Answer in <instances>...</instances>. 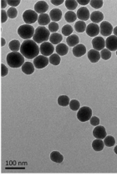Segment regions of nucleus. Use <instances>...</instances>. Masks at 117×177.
Here are the masks:
<instances>
[{
  "label": "nucleus",
  "instance_id": "41",
  "mask_svg": "<svg viewBox=\"0 0 117 177\" xmlns=\"http://www.w3.org/2000/svg\"><path fill=\"white\" fill-rule=\"evenodd\" d=\"M8 14H7V12H5L4 9H2L1 10V23L3 24V23H5L8 19Z\"/></svg>",
  "mask_w": 117,
  "mask_h": 177
},
{
  "label": "nucleus",
  "instance_id": "33",
  "mask_svg": "<svg viewBox=\"0 0 117 177\" xmlns=\"http://www.w3.org/2000/svg\"><path fill=\"white\" fill-rule=\"evenodd\" d=\"M104 144L107 147H112L114 146L115 144V140L113 136H106V137L104 139Z\"/></svg>",
  "mask_w": 117,
  "mask_h": 177
},
{
  "label": "nucleus",
  "instance_id": "20",
  "mask_svg": "<svg viewBox=\"0 0 117 177\" xmlns=\"http://www.w3.org/2000/svg\"><path fill=\"white\" fill-rule=\"evenodd\" d=\"M34 65L31 62H25L24 65L22 66V71L25 75H30L34 72Z\"/></svg>",
  "mask_w": 117,
  "mask_h": 177
},
{
  "label": "nucleus",
  "instance_id": "46",
  "mask_svg": "<svg viewBox=\"0 0 117 177\" xmlns=\"http://www.w3.org/2000/svg\"><path fill=\"white\" fill-rule=\"evenodd\" d=\"M7 4H8L7 1H5V0H2V1H1V8H2V9H4V8H6Z\"/></svg>",
  "mask_w": 117,
  "mask_h": 177
},
{
  "label": "nucleus",
  "instance_id": "12",
  "mask_svg": "<svg viewBox=\"0 0 117 177\" xmlns=\"http://www.w3.org/2000/svg\"><path fill=\"white\" fill-rule=\"evenodd\" d=\"M92 46L94 48V50L97 51H101L106 47V40L100 36L95 37V39L92 40Z\"/></svg>",
  "mask_w": 117,
  "mask_h": 177
},
{
  "label": "nucleus",
  "instance_id": "27",
  "mask_svg": "<svg viewBox=\"0 0 117 177\" xmlns=\"http://www.w3.org/2000/svg\"><path fill=\"white\" fill-rule=\"evenodd\" d=\"M86 24H85V22H84V21H80H80H77V22L75 23V28L78 33H83L84 31L86 30Z\"/></svg>",
  "mask_w": 117,
  "mask_h": 177
},
{
  "label": "nucleus",
  "instance_id": "25",
  "mask_svg": "<svg viewBox=\"0 0 117 177\" xmlns=\"http://www.w3.org/2000/svg\"><path fill=\"white\" fill-rule=\"evenodd\" d=\"M104 141L100 139H96L92 142V148L94 149L95 151H101L104 149Z\"/></svg>",
  "mask_w": 117,
  "mask_h": 177
},
{
  "label": "nucleus",
  "instance_id": "35",
  "mask_svg": "<svg viewBox=\"0 0 117 177\" xmlns=\"http://www.w3.org/2000/svg\"><path fill=\"white\" fill-rule=\"evenodd\" d=\"M100 56L104 60H108L111 57V52L107 49H104L100 51Z\"/></svg>",
  "mask_w": 117,
  "mask_h": 177
},
{
  "label": "nucleus",
  "instance_id": "31",
  "mask_svg": "<svg viewBox=\"0 0 117 177\" xmlns=\"http://www.w3.org/2000/svg\"><path fill=\"white\" fill-rule=\"evenodd\" d=\"M50 63L53 65H58L60 64V56L58 55V54H53L50 57Z\"/></svg>",
  "mask_w": 117,
  "mask_h": 177
},
{
  "label": "nucleus",
  "instance_id": "23",
  "mask_svg": "<svg viewBox=\"0 0 117 177\" xmlns=\"http://www.w3.org/2000/svg\"><path fill=\"white\" fill-rule=\"evenodd\" d=\"M50 159L55 163H61L64 161V156L58 151H53L50 154Z\"/></svg>",
  "mask_w": 117,
  "mask_h": 177
},
{
  "label": "nucleus",
  "instance_id": "15",
  "mask_svg": "<svg viewBox=\"0 0 117 177\" xmlns=\"http://www.w3.org/2000/svg\"><path fill=\"white\" fill-rule=\"evenodd\" d=\"M90 14H89V9L85 7H82V8H79L77 11V18H79L80 21H87L89 19Z\"/></svg>",
  "mask_w": 117,
  "mask_h": 177
},
{
  "label": "nucleus",
  "instance_id": "44",
  "mask_svg": "<svg viewBox=\"0 0 117 177\" xmlns=\"http://www.w3.org/2000/svg\"><path fill=\"white\" fill-rule=\"evenodd\" d=\"M51 3H52V4H54V5H60V4H62V3H64V1L63 0H59V1H55V0H51Z\"/></svg>",
  "mask_w": 117,
  "mask_h": 177
},
{
  "label": "nucleus",
  "instance_id": "30",
  "mask_svg": "<svg viewBox=\"0 0 117 177\" xmlns=\"http://www.w3.org/2000/svg\"><path fill=\"white\" fill-rule=\"evenodd\" d=\"M64 19L68 23L75 22L76 19H77V14L73 11H68L64 15Z\"/></svg>",
  "mask_w": 117,
  "mask_h": 177
},
{
  "label": "nucleus",
  "instance_id": "36",
  "mask_svg": "<svg viewBox=\"0 0 117 177\" xmlns=\"http://www.w3.org/2000/svg\"><path fill=\"white\" fill-rule=\"evenodd\" d=\"M73 33V28L70 24L64 25L63 28H62V33L64 36H70V34Z\"/></svg>",
  "mask_w": 117,
  "mask_h": 177
},
{
  "label": "nucleus",
  "instance_id": "42",
  "mask_svg": "<svg viewBox=\"0 0 117 177\" xmlns=\"http://www.w3.org/2000/svg\"><path fill=\"white\" fill-rule=\"evenodd\" d=\"M8 68L4 65L3 64H1V76L2 77H4L6 75H8Z\"/></svg>",
  "mask_w": 117,
  "mask_h": 177
},
{
  "label": "nucleus",
  "instance_id": "29",
  "mask_svg": "<svg viewBox=\"0 0 117 177\" xmlns=\"http://www.w3.org/2000/svg\"><path fill=\"white\" fill-rule=\"evenodd\" d=\"M70 98L66 95H60V96L58 98V105L60 106H63V107H65V106H68L70 105Z\"/></svg>",
  "mask_w": 117,
  "mask_h": 177
},
{
  "label": "nucleus",
  "instance_id": "11",
  "mask_svg": "<svg viewBox=\"0 0 117 177\" xmlns=\"http://www.w3.org/2000/svg\"><path fill=\"white\" fill-rule=\"evenodd\" d=\"M85 32H86L87 35H89V37H97L98 34L100 33V26L96 24L91 23L87 26Z\"/></svg>",
  "mask_w": 117,
  "mask_h": 177
},
{
  "label": "nucleus",
  "instance_id": "18",
  "mask_svg": "<svg viewBox=\"0 0 117 177\" xmlns=\"http://www.w3.org/2000/svg\"><path fill=\"white\" fill-rule=\"evenodd\" d=\"M50 17L53 22H58V21L61 19L62 18L61 10L58 9V8H54L50 11Z\"/></svg>",
  "mask_w": 117,
  "mask_h": 177
},
{
  "label": "nucleus",
  "instance_id": "3",
  "mask_svg": "<svg viewBox=\"0 0 117 177\" xmlns=\"http://www.w3.org/2000/svg\"><path fill=\"white\" fill-rule=\"evenodd\" d=\"M50 35L51 34H50L49 28H46L45 26H39L35 29L33 40L37 44H43L50 39Z\"/></svg>",
  "mask_w": 117,
  "mask_h": 177
},
{
  "label": "nucleus",
  "instance_id": "38",
  "mask_svg": "<svg viewBox=\"0 0 117 177\" xmlns=\"http://www.w3.org/2000/svg\"><path fill=\"white\" fill-rule=\"evenodd\" d=\"M7 14H8V16L10 18V19H15L18 15V11H17V8H13L11 7L10 8H8V11H7Z\"/></svg>",
  "mask_w": 117,
  "mask_h": 177
},
{
  "label": "nucleus",
  "instance_id": "39",
  "mask_svg": "<svg viewBox=\"0 0 117 177\" xmlns=\"http://www.w3.org/2000/svg\"><path fill=\"white\" fill-rule=\"evenodd\" d=\"M58 29V24L56 22H51L49 24V30L51 33H56Z\"/></svg>",
  "mask_w": 117,
  "mask_h": 177
},
{
  "label": "nucleus",
  "instance_id": "40",
  "mask_svg": "<svg viewBox=\"0 0 117 177\" xmlns=\"http://www.w3.org/2000/svg\"><path fill=\"white\" fill-rule=\"evenodd\" d=\"M89 122H90V125H93V126H97V125H100V119L98 118L97 116H92L89 119Z\"/></svg>",
  "mask_w": 117,
  "mask_h": 177
},
{
  "label": "nucleus",
  "instance_id": "48",
  "mask_svg": "<svg viewBox=\"0 0 117 177\" xmlns=\"http://www.w3.org/2000/svg\"><path fill=\"white\" fill-rule=\"evenodd\" d=\"M113 33H114L115 36L117 37V26L115 27V28H114V29H113Z\"/></svg>",
  "mask_w": 117,
  "mask_h": 177
},
{
  "label": "nucleus",
  "instance_id": "2",
  "mask_svg": "<svg viewBox=\"0 0 117 177\" xmlns=\"http://www.w3.org/2000/svg\"><path fill=\"white\" fill-rule=\"evenodd\" d=\"M7 63L11 68H20L24 64V57L20 52H11L6 58Z\"/></svg>",
  "mask_w": 117,
  "mask_h": 177
},
{
  "label": "nucleus",
  "instance_id": "37",
  "mask_svg": "<svg viewBox=\"0 0 117 177\" xmlns=\"http://www.w3.org/2000/svg\"><path fill=\"white\" fill-rule=\"evenodd\" d=\"M90 6L93 7L95 9H99L102 6H103V1L102 0H99V1H96V0H91L90 2Z\"/></svg>",
  "mask_w": 117,
  "mask_h": 177
},
{
  "label": "nucleus",
  "instance_id": "43",
  "mask_svg": "<svg viewBox=\"0 0 117 177\" xmlns=\"http://www.w3.org/2000/svg\"><path fill=\"white\" fill-rule=\"evenodd\" d=\"M20 2H21V1H20V0H18V1H10V0H8V1H7L8 4H9V5L11 6V7H13V8L17 7V6L20 4Z\"/></svg>",
  "mask_w": 117,
  "mask_h": 177
},
{
  "label": "nucleus",
  "instance_id": "4",
  "mask_svg": "<svg viewBox=\"0 0 117 177\" xmlns=\"http://www.w3.org/2000/svg\"><path fill=\"white\" fill-rule=\"evenodd\" d=\"M35 33V29L33 26L30 24H24L20 26L18 28V34L20 35V38H22L24 40H28L31 38H33Z\"/></svg>",
  "mask_w": 117,
  "mask_h": 177
},
{
  "label": "nucleus",
  "instance_id": "24",
  "mask_svg": "<svg viewBox=\"0 0 117 177\" xmlns=\"http://www.w3.org/2000/svg\"><path fill=\"white\" fill-rule=\"evenodd\" d=\"M67 44L70 47H75L76 45H78L80 39L77 35H70V36L67 37L66 39Z\"/></svg>",
  "mask_w": 117,
  "mask_h": 177
},
{
  "label": "nucleus",
  "instance_id": "26",
  "mask_svg": "<svg viewBox=\"0 0 117 177\" xmlns=\"http://www.w3.org/2000/svg\"><path fill=\"white\" fill-rule=\"evenodd\" d=\"M62 39H63L62 35L58 33H52L50 37V43L52 44H59L60 42L62 41Z\"/></svg>",
  "mask_w": 117,
  "mask_h": 177
},
{
  "label": "nucleus",
  "instance_id": "34",
  "mask_svg": "<svg viewBox=\"0 0 117 177\" xmlns=\"http://www.w3.org/2000/svg\"><path fill=\"white\" fill-rule=\"evenodd\" d=\"M70 110H72L73 111H77L80 108V104L77 100H70Z\"/></svg>",
  "mask_w": 117,
  "mask_h": 177
},
{
  "label": "nucleus",
  "instance_id": "45",
  "mask_svg": "<svg viewBox=\"0 0 117 177\" xmlns=\"http://www.w3.org/2000/svg\"><path fill=\"white\" fill-rule=\"evenodd\" d=\"M89 2H90V1H89V0H86V1H81V0H78V1H77L78 4H80V5H87V4H89Z\"/></svg>",
  "mask_w": 117,
  "mask_h": 177
},
{
  "label": "nucleus",
  "instance_id": "16",
  "mask_svg": "<svg viewBox=\"0 0 117 177\" xmlns=\"http://www.w3.org/2000/svg\"><path fill=\"white\" fill-rule=\"evenodd\" d=\"M100 58H101L100 53L97 50H91L88 52V58L91 63H97Z\"/></svg>",
  "mask_w": 117,
  "mask_h": 177
},
{
  "label": "nucleus",
  "instance_id": "9",
  "mask_svg": "<svg viewBox=\"0 0 117 177\" xmlns=\"http://www.w3.org/2000/svg\"><path fill=\"white\" fill-rule=\"evenodd\" d=\"M100 29L101 35L109 37L110 36L111 33H113V29H114V28L112 27V25L110 23L107 22V21H104V22H101V24H100Z\"/></svg>",
  "mask_w": 117,
  "mask_h": 177
},
{
  "label": "nucleus",
  "instance_id": "10",
  "mask_svg": "<svg viewBox=\"0 0 117 177\" xmlns=\"http://www.w3.org/2000/svg\"><path fill=\"white\" fill-rule=\"evenodd\" d=\"M106 47L110 52L117 50V37L115 35L109 36L106 40Z\"/></svg>",
  "mask_w": 117,
  "mask_h": 177
},
{
  "label": "nucleus",
  "instance_id": "13",
  "mask_svg": "<svg viewBox=\"0 0 117 177\" xmlns=\"http://www.w3.org/2000/svg\"><path fill=\"white\" fill-rule=\"evenodd\" d=\"M93 136H95L96 139H100V140L105 139L107 136L106 128L104 126H100V125L95 126V128L93 130Z\"/></svg>",
  "mask_w": 117,
  "mask_h": 177
},
{
  "label": "nucleus",
  "instance_id": "32",
  "mask_svg": "<svg viewBox=\"0 0 117 177\" xmlns=\"http://www.w3.org/2000/svg\"><path fill=\"white\" fill-rule=\"evenodd\" d=\"M65 2V6H66V8L70 10V11H73V10H75L77 8V5H78V3H77V1H75V0H67V1H64Z\"/></svg>",
  "mask_w": 117,
  "mask_h": 177
},
{
  "label": "nucleus",
  "instance_id": "14",
  "mask_svg": "<svg viewBox=\"0 0 117 177\" xmlns=\"http://www.w3.org/2000/svg\"><path fill=\"white\" fill-rule=\"evenodd\" d=\"M49 9V5L45 1H39L35 3L34 5V11L37 14H45V12L48 11Z\"/></svg>",
  "mask_w": 117,
  "mask_h": 177
},
{
  "label": "nucleus",
  "instance_id": "17",
  "mask_svg": "<svg viewBox=\"0 0 117 177\" xmlns=\"http://www.w3.org/2000/svg\"><path fill=\"white\" fill-rule=\"evenodd\" d=\"M86 53V48L84 44H78L73 49V54L75 57H81Z\"/></svg>",
  "mask_w": 117,
  "mask_h": 177
},
{
  "label": "nucleus",
  "instance_id": "49",
  "mask_svg": "<svg viewBox=\"0 0 117 177\" xmlns=\"http://www.w3.org/2000/svg\"><path fill=\"white\" fill-rule=\"evenodd\" d=\"M114 151H115V154H116V155H117V145L115 147Z\"/></svg>",
  "mask_w": 117,
  "mask_h": 177
},
{
  "label": "nucleus",
  "instance_id": "5",
  "mask_svg": "<svg viewBox=\"0 0 117 177\" xmlns=\"http://www.w3.org/2000/svg\"><path fill=\"white\" fill-rule=\"evenodd\" d=\"M92 117V110L89 107L84 106L80 108L77 113V119L80 122H86Z\"/></svg>",
  "mask_w": 117,
  "mask_h": 177
},
{
  "label": "nucleus",
  "instance_id": "6",
  "mask_svg": "<svg viewBox=\"0 0 117 177\" xmlns=\"http://www.w3.org/2000/svg\"><path fill=\"white\" fill-rule=\"evenodd\" d=\"M39 19L38 14L35 11L28 9L23 14V19L26 23V24H32L33 23H35Z\"/></svg>",
  "mask_w": 117,
  "mask_h": 177
},
{
  "label": "nucleus",
  "instance_id": "19",
  "mask_svg": "<svg viewBox=\"0 0 117 177\" xmlns=\"http://www.w3.org/2000/svg\"><path fill=\"white\" fill-rule=\"evenodd\" d=\"M90 19L94 24H97L98 23L102 22L104 19V14L100 11L92 12L90 14Z\"/></svg>",
  "mask_w": 117,
  "mask_h": 177
},
{
  "label": "nucleus",
  "instance_id": "8",
  "mask_svg": "<svg viewBox=\"0 0 117 177\" xmlns=\"http://www.w3.org/2000/svg\"><path fill=\"white\" fill-rule=\"evenodd\" d=\"M49 63H50V59L46 56L39 55L35 58H33V65L37 69H44L47 66Z\"/></svg>",
  "mask_w": 117,
  "mask_h": 177
},
{
  "label": "nucleus",
  "instance_id": "7",
  "mask_svg": "<svg viewBox=\"0 0 117 177\" xmlns=\"http://www.w3.org/2000/svg\"><path fill=\"white\" fill-rule=\"evenodd\" d=\"M39 50H40V53H41L42 55L47 57V56H50L53 54L54 48L53 44L50 42H45V43L41 44Z\"/></svg>",
  "mask_w": 117,
  "mask_h": 177
},
{
  "label": "nucleus",
  "instance_id": "21",
  "mask_svg": "<svg viewBox=\"0 0 117 177\" xmlns=\"http://www.w3.org/2000/svg\"><path fill=\"white\" fill-rule=\"evenodd\" d=\"M55 50L56 53H57L59 56H64L66 55L67 53L69 51V48H68L66 44H59L56 46Z\"/></svg>",
  "mask_w": 117,
  "mask_h": 177
},
{
  "label": "nucleus",
  "instance_id": "47",
  "mask_svg": "<svg viewBox=\"0 0 117 177\" xmlns=\"http://www.w3.org/2000/svg\"><path fill=\"white\" fill-rule=\"evenodd\" d=\"M5 44H6L5 39H3V38H1V46H4Z\"/></svg>",
  "mask_w": 117,
  "mask_h": 177
},
{
  "label": "nucleus",
  "instance_id": "22",
  "mask_svg": "<svg viewBox=\"0 0 117 177\" xmlns=\"http://www.w3.org/2000/svg\"><path fill=\"white\" fill-rule=\"evenodd\" d=\"M50 14H39V19H38V23L42 26H45V25L50 24Z\"/></svg>",
  "mask_w": 117,
  "mask_h": 177
},
{
  "label": "nucleus",
  "instance_id": "1",
  "mask_svg": "<svg viewBox=\"0 0 117 177\" xmlns=\"http://www.w3.org/2000/svg\"><path fill=\"white\" fill-rule=\"evenodd\" d=\"M40 52L39 46L37 45V43L28 39V40H24L21 44L20 48V53L22 54L24 57L28 59L31 58H35L37 56H39V54Z\"/></svg>",
  "mask_w": 117,
  "mask_h": 177
},
{
  "label": "nucleus",
  "instance_id": "50",
  "mask_svg": "<svg viewBox=\"0 0 117 177\" xmlns=\"http://www.w3.org/2000/svg\"><path fill=\"white\" fill-rule=\"evenodd\" d=\"M116 55H117V50H116Z\"/></svg>",
  "mask_w": 117,
  "mask_h": 177
},
{
  "label": "nucleus",
  "instance_id": "28",
  "mask_svg": "<svg viewBox=\"0 0 117 177\" xmlns=\"http://www.w3.org/2000/svg\"><path fill=\"white\" fill-rule=\"evenodd\" d=\"M20 48H21V44L19 40L14 39L9 43V49L12 50V52H18L19 50H20Z\"/></svg>",
  "mask_w": 117,
  "mask_h": 177
}]
</instances>
